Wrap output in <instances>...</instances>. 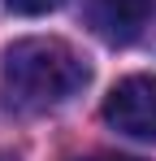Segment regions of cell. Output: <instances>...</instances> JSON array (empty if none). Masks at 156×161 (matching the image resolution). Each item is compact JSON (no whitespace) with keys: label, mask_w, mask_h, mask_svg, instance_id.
I'll use <instances>...</instances> for the list:
<instances>
[{"label":"cell","mask_w":156,"mask_h":161,"mask_svg":"<svg viewBox=\"0 0 156 161\" xmlns=\"http://www.w3.org/2000/svg\"><path fill=\"white\" fill-rule=\"evenodd\" d=\"M87 83H91V65L78 57V48L48 35L9 44L0 61V96L18 113H48L74 100Z\"/></svg>","instance_id":"cell-1"},{"label":"cell","mask_w":156,"mask_h":161,"mask_svg":"<svg viewBox=\"0 0 156 161\" xmlns=\"http://www.w3.org/2000/svg\"><path fill=\"white\" fill-rule=\"evenodd\" d=\"M104 122L117 135L156 144V74H130L104 96Z\"/></svg>","instance_id":"cell-2"},{"label":"cell","mask_w":156,"mask_h":161,"mask_svg":"<svg viewBox=\"0 0 156 161\" xmlns=\"http://www.w3.org/2000/svg\"><path fill=\"white\" fill-rule=\"evenodd\" d=\"M156 0H87V22L104 44H130L148 26Z\"/></svg>","instance_id":"cell-3"},{"label":"cell","mask_w":156,"mask_h":161,"mask_svg":"<svg viewBox=\"0 0 156 161\" xmlns=\"http://www.w3.org/2000/svg\"><path fill=\"white\" fill-rule=\"evenodd\" d=\"M4 4H9V13H18V18H39V13L61 9L65 0H4Z\"/></svg>","instance_id":"cell-4"},{"label":"cell","mask_w":156,"mask_h":161,"mask_svg":"<svg viewBox=\"0 0 156 161\" xmlns=\"http://www.w3.org/2000/svg\"><path fill=\"white\" fill-rule=\"evenodd\" d=\"M78 161H134V157H117V153H96V157H78Z\"/></svg>","instance_id":"cell-5"},{"label":"cell","mask_w":156,"mask_h":161,"mask_svg":"<svg viewBox=\"0 0 156 161\" xmlns=\"http://www.w3.org/2000/svg\"><path fill=\"white\" fill-rule=\"evenodd\" d=\"M0 161H9V157H4V153H0Z\"/></svg>","instance_id":"cell-6"}]
</instances>
